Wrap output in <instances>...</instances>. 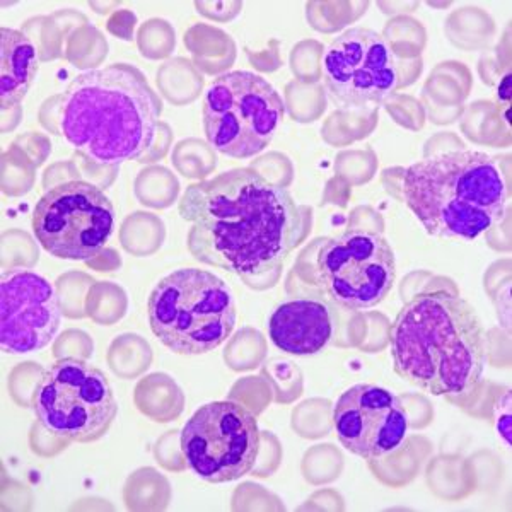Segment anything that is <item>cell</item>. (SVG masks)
Returning <instances> with one entry per match:
<instances>
[{
	"instance_id": "6da1fadb",
	"label": "cell",
	"mask_w": 512,
	"mask_h": 512,
	"mask_svg": "<svg viewBox=\"0 0 512 512\" xmlns=\"http://www.w3.org/2000/svg\"><path fill=\"white\" fill-rule=\"evenodd\" d=\"M178 210L190 224L187 246L193 258L239 277L277 270L303 224L291 193L250 168L193 183Z\"/></svg>"
},
{
	"instance_id": "7a4b0ae2",
	"label": "cell",
	"mask_w": 512,
	"mask_h": 512,
	"mask_svg": "<svg viewBox=\"0 0 512 512\" xmlns=\"http://www.w3.org/2000/svg\"><path fill=\"white\" fill-rule=\"evenodd\" d=\"M395 373L432 396L477 388L487 364V333L472 304L448 291L422 292L390 333Z\"/></svg>"
},
{
	"instance_id": "3957f363",
	"label": "cell",
	"mask_w": 512,
	"mask_h": 512,
	"mask_svg": "<svg viewBox=\"0 0 512 512\" xmlns=\"http://www.w3.org/2000/svg\"><path fill=\"white\" fill-rule=\"evenodd\" d=\"M163 103L147 77L130 64L88 70L60 98V132L76 151L101 166L142 158L158 135Z\"/></svg>"
},
{
	"instance_id": "277c9868",
	"label": "cell",
	"mask_w": 512,
	"mask_h": 512,
	"mask_svg": "<svg viewBox=\"0 0 512 512\" xmlns=\"http://www.w3.org/2000/svg\"><path fill=\"white\" fill-rule=\"evenodd\" d=\"M403 200L427 233L473 241L504 219L509 204L502 171L480 151L441 152L405 171Z\"/></svg>"
},
{
	"instance_id": "5b68a950",
	"label": "cell",
	"mask_w": 512,
	"mask_h": 512,
	"mask_svg": "<svg viewBox=\"0 0 512 512\" xmlns=\"http://www.w3.org/2000/svg\"><path fill=\"white\" fill-rule=\"evenodd\" d=\"M151 330L180 355L207 354L221 347L236 326L229 286L200 268H180L159 280L147 301Z\"/></svg>"
},
{
	"instance_id": "8992f818",
	"label": "cell",
	"mask_w": 512,
	"mask_h": 512,
	"mask_svg": "<svg viewBox=\"0 0 512 512\" xmlns=\"http://www.w3.org/2000/svg\"><path fill=\"white\" fill-rule=\"evenodd\" d=\"M284 113V99L267 79L233 70L217 77L205 93V137L224 156L253 158L270 146Z\"/></svg>"
},
{
	"instance_id": "52a82bcc",
	"label": "cell",
	"mask_w": 512,
	"mask_h": 512,
	"mask_svg": "<svg viewBox=\"0 0 512 512\" xmlns=\"http://www.w3.org/2000/svg\"><path fill=\"white\" fill-rule=\"evenodd\" d=\"M33 408L45 431L81 444L105 436L118 414L110 381L79 359H60L48 367L36 384Z\"/></svg>"
},
{
	"instance_id": "ba28073f",
	"label": "cell",
	"mask_w": 512,
	"mask_h": 512,
	"mask_svg": "<svg viewBox=\"0 0 512 512\" xmlns=\"http://www.w3.org/2000/svg\"><path fill=\"white\" fill-rule=\"evenodd\" d=\"M113 229L110 198L88 181H65L50 188L33 212L36 241L60 260L88 262L105 248Z\"/></svg>"
},
{
	"instance_id": "9c48e42d",
	"label": "cell",
	"mask_w": 512,
	"mask_h": 512,
	"mask_svg": "<svg viewBox=\"0 0 512 512\" xmlns=\"http://www.w3.org/2000/svg\"><path fill=\"white\" fill-rule=\"evenodd\" d=\"M260 427L241 403H207L181 431V451L190 470L209 483H227L253 470L260 454Z\"/></svg>"
},
{
	"instance_id": "30bf717a",
	"label": "cell",
	"mask_w": 512,
	"mask_h": 512,
	"mask_svg": "<svg viewBox=\"0 0 512 512\" xmlns=\"http://www.w3.org/2000/svg\"><path fill=\"white\" fill-rule=\"evenodd\" d=\"M323 81L333 105L364 111L393 96L400 86V64L383 35L350 28L326 48Z\"/></svg>"
},
{
	"instance_id": "8fae6325",
	"label": "cell",
	"mask_w": 512,
	"mask_h": 512,
	"mask_svg": "<svg viewBox=\"0 0 512 512\" xmlns=\"http://www.w3.org/2000/svg\"><path fill=\"white\" fill-rule=\"evenodd\" d=\"M320 284L333 301L350 309L373 308L396 279L395 251L381 234L350 229L321 246Z\"/></svg>"
},
{
	"instance_id": "7c38bea8",
	"label": "cell",
	"mask_w": 512,
	"mask_h": 512,
	"mask_svg": "<svg viewBox=\"0 0 512 512\" xmlns=\"http://www.w3.org/2000/svg\"><path fill=\"white\" fill-rule=\"evenodd\" d=\"M333 427L349 453L379 460L396 453L407 441V408L393 391L378 384H355L333 407Z\"/></svg>"
},
{
	"instance_id": "4fadbf2b",
	"label": "cell",
	"mask_w": 512,
	"mask_h": 512,
	"mask_svg": "<svg viewBox=\"0 0 512 512\" xmlns=\"http://www.w3.org/2000/svg\"><path fill=\"white\" fill-rule=\"evenodd\" d=\"M62 323L52 284L26 268H12L0 282V344L6 354H31L57 337Z\"/></svg>"
},
{
	"instance_id": "5bb4252c",
	"label": "cell",
	"mask_w": 512,
	"mask_h": 512,
	"mask_svg": "<svg viewBox=\"0 0 512 512\" xmlns=\"http://www.w3.org/2000/svg\"><path fill=\"white\" fill-rule=\"evenodd\" d=\"M272 344L297 357L315 355L330 344L333 320L330 308L316 299H294L280 304L268 321Z\"/></svg>"
},
{
	"instance_id": "9a60e30c",
	"label": "cell",
	"mask_w": 512,
	"mask_h": 512,
	"mask_svg": "<svg viewBox=\"0 0 512 512\" xmlns=\"http://www.w3.org/2000/svg\"><path fill=\"white\" fill-rule=\"evenodd\" d=\"M38 53L30 38L18 30H0V98L2 110L18 106L38 74Z\"/></svg>"
}]
</instances>
